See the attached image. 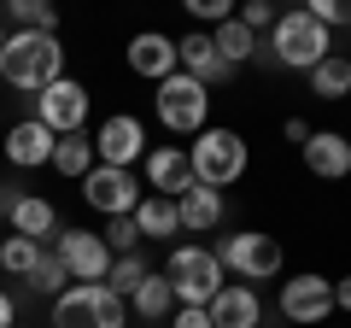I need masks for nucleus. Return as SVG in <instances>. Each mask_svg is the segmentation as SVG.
I'll return each instance as SVG.
<instances>
[{"mask_svg":"<svg viewBox=\"0 0 351 328\" xmlns=\"http://www.w3.org/2000/svg\"><path fill=\"white\" fill-rule=\"evenodd\" d=\"M281 316L299 323V328L328 323V316H334V281H328V276H293V281H281Z\"/></svg>","mask_w":351,"mask_h":328,"instance_id":"nucleus-11","label":"nucleus"},{"mask_svg":"<svg viewBox=\"0 0 351 328\" xmlns=\"http://www.w3.org/2000/svg\"><path fill=\"white\" fill-rule=\"evenodd\" d=\"M24 281H29V288H36V293H47V299H59V293L71 288V270H64V264H59V253H53V246H47V253L36 258V270H29Z\"/></svg>","mask_w":351,"mask_h":328,"instance_id":"nucleus-27","label":"nucleus"},{"mask_svg":"<svg viewBox=\"0 0 351 328\" xmlns=\"http://www.w3.org/2000/svg\"><path fill=\"white\" fill-rule=\"evenodd\" d=\"M281 135H287L293 147H304V141H311V124H304V117H287V124H281Z\"/></svg>","mask_w":351,"mask_h":328,"instance_id":"nucleus-35","label":"nucleus"},{"mask_svg":"<svg viewBox=\"0 0 351 328\" xmlns=\"http://www.w3.org/2000/svg\"><path fill=\"white\" fill-rule=\"evenodd\" d=\"M64 76V41L53 30H6L0 47V82H12L24 94H41Z\"/></svg>","mask_w":351,"mask_h":328,"instance_id":"nucleus-1","label":"nucleus"},{"mask_svg":"<svg viewBox=\"0 0 351 328\" xmlns=\"http://www.w3.org/2000/svg\"><path fill=\"white\" fill-rule=\"evenodd\" d=\"M12 235H24V240H36V246H47V240L59 235V211H53L41 194H24V200H18V211H12Z\"/></svg>","mask_w":351,"mask_h":328,"instance_id":"nucleus-21","label":"nucleus"},{"mask_svg":"<svg viewBox=\"0 0 351 328\" xmlns=\"http://www.w3.org/2000/svg\"><path fill=\"white\" fill-rule=\"evenodd\" d=\"M304 170L322 182H346L351 176V141L339 135V129H311V141H304Z\"/></svg>","mask_w":351,"mask_h":328,"instance_id":"nucleus-15","label":"nucleus"},{"mask_svg":"<svg viewBox=\"0 0 351 328\" xmlns=\"http://www.w3.org/2000/svg\"><path fill=\"white\" fill-rule=\"evenodd\" d=\"M147 276H152L147 258H141V253H123V258H112V270H106V293H117V299L129 305V293H135Z\"/></svg>","mask_w":351,"mask_h":328,"instance_id":"nucleus-26","label":"nucleus"},{"mask_svg":"<svg viewBox=\"0 0 351 328\" xmlns=\"http://www.w3.org/2000/svg\"><path fill=\"white\" fill-rule=\"evenodd\" d=\"M152 106H158V124L170 129V135H199V129L211 124V89H199V82L182 76V71L158 82Z\"/></svg>","mask_w":351,"mask_h":328,"instance_id":"nucleus-7","label":"nucleus"},{"mask_svg":"<svg viewBox=\"0 0 351 328\" xmlns=\"http://www.w3.org/2000/svg\"><path fill=\"white\" fill-rule=\"evenodd\" d=\"M304 76H311V94H316V100H328V106H334V100H346V94H351V59H346L339 47L328 53L322 65H311Z\"/></svg>","mask_w":351,"mask_h":328,"instance_id":"nucleus-22","label":"nucleus"},{"mask_svg":"<svg viewBox=\"0 0 351 328\" xmlns=\"http://www.w3.org/2000/svg\"><path fill=\"white\" fill-rule=\"evenodd\" d=\"M53 129H41L36 117H24V124H12L6 135H0V152L18 164V170H41V164H53Z\"/></svg>","mask_w":351,"mask_h":328,"instance_id":"nucleus-16","label":"nucleus"},{"mask_svg":"<svg viewBox=\"0 0 351 328\" xmlns=\"http://www.w3.org/2000/svg\"><path fill=\"white\" fill-rule=\"evenodd\" d=\"M100 240H106V253H112V258H123V253H141V235H135V223H129V217H112Z\"/></svg>","mask_w":351,"mask_h":328,"instance_id":"nucleus-31","label":"nucleus"},{"mask_svg":"<svg viewBox=\"0 0 351 328\" xmlns=\"http://www.w3.org/2000/svg\"><path fill=\"white\" fill-rule=\"evenodd\" d=\"M129 305H135V316H147V323H158V316H176V293L164 276H147L135 293H129Z\"/></svg>","mask_w":351,"mask_h":328,"instance_id":"nucleus-25","label":"nucleus"},{"mask_svg":"<svg viewBox=\"0 0 351 328\" xmlns=\"http://www.w3.org/2000/svg\"><path fill=\"white\" fill-rule=\"evenodd\" d=\"M53 253H59V264L71 270V281H106V270H112L106 240H100V235H88V229H59Z\"/></svg>","mask_w":351,"mask_h":328,"instance_id":"nucleus-13","label":"nucleus"},{"mask_svg":"<svg viewBox=\"0 0 351 328\" xmlns=\"http://www.w3.org/2000/svg\"><path fill=\"white\" fill-rule=\"evenodd\" d=\"M141 176L135 170H112V164H94V170H88L82 176V200L94 205V211H106V223H112V217H129L141 205Z\"/></svg>","mask_w":351,"mask_h":328,"instance_id":"nucleus-8","label":"nucleus"},{"mask_svg":"<svg viewBox=\"0 0 351 328\" xmlns=\"http://www.w3.org/2000/svg\"><path fill=\"white\" fill-rule=\"evenodd\" d=\"M94 159L112 164V170H135L147 159V129H141L135 112H112L100 129H94Z\"/></svg>","mask_w":351,"mask_h":328,"instance_id":"nucleus-9","label":"nucleus"},{"mask_svg":"<svg viewBox=\"0 0 351 328\" xmlns=\"http://www.w3.org/2000/svg\"><path fill=\"white\" fill-rule=\"evenodd\" d=\"M53 328H129V305L106 281H71L53 299Z\"/></svg>","mask_w":351,"mask_h":328,"instance_id":"nucleus-4","label":"nucleus"},{"mask_svg":"<svg viewBox=\"0 0 351 328\" xmlns=\"http://www.w3.org/2000/svg\"><path fill=\"white\" fill-rule=\"evenodd\" d=\"M141 188L158 194V200H182L193 188L188 147H147V159H141Z\"/></svg>","mask_w":351,"mask_h":328,"instance_id":"nucleus-12","label":"nucleus"},{"mask_svg":"<svg viewBox=\"0 0 351 328\" xmlns=\"http://www.w3.org/2000/svg\"><path fill=\"white\" fill-rule=\"evenodd\" d=\"M205 316H211V328H258L263 323V299L246 281H228V288L205 305Z\"/></svg>","mask_w":351,"mask_h":328,"instance_id":"nucleus-17","label":"nucleus"},{"mask_svg":"<svg viewBox=\"0 0 351 328\" xmlns=\"http://www.w3.org/2000/svg\"><path fill=\"white\" fill-rule=\"evenodd\" d=\"M0 47H6V24H0Z\"/></svg>","mask_w":351,"mask_h":328,"instance_id":"nucleus-39","label":"nucleus"},{"mask_svg":"<svg viewBox=\"0 0 351 328\" xmlns=\"http://www.w3.org/2000/svg\"><path fill=\"white\" fill-rule=\"evenodd\" d=\"M234 18H240L246 30H252V36H258V30H276V18H281V12L269 6V0H246V6H240Z\"/></svg>","mask_w":351,"mask_h":328,"instance_id":"nucleus-32","label":"nucleus"},{"mask_svg":"<svg viewBox=\"0 0 351 328\" xmlns=\"http://www.w3.org/2000/svg\"><path fill=\"white\" fill-rule=\"evenodd\" d=\"M41 253H47V246H36V240H24V235H6V240H0V270H12V276H29Z\"/></svg>","mask_w":351,"mask_h":328,"instance_id":"nucleus-28","label":"nucleus"},{"mask_svg":"<svg viewBox=\"0 0 351 328\" xmlns=\"http://www.w3.org/2000/svg\"><path fill=\"white\" fill-rule=\"evenodd\" d=\"M176 71H182V76H193L199 89H211V82H228V76H234V65H223V59H217L211 30H188V36L176 41Z\"/></svg>","mask_w":351,"mask_h":328,"instance_id":"nucleus-14","label":"nucleus"},{"mask_svg":"<svg viewBox=\"0 0 351 328\" xmlns=\"http://www.w3.org/2000/svg\"><path fill=\"white\" fill-rule=\"evenodd\" d=\"M129 223H135L141 240H176L182 235V217H176V200H158V194H141V205L129 211Z\"/></svg>","mask_w":351,"mask_h":328,"instance_id":"nucleus-20","label":"nucleus"},{"mask_svg":"<svg viewBox=\"0 0 351 328\" xmlns=\"http://www.w3.org/2000/svg\"><path fill=\"white\" fill-rule=\"evenodd\" d=\"M246 135H234V129H223V124H205L199 129V141L188 147V170H193V182L199 188H234L240 176H246Z\"/></svg>","mask_w":351,"mask_h":328,"instance_id":"nucleus-2","label":"nucleus"},{"mask_svg":"<svg viewBox=\"0 0 351 328\" xmlns=\"http://www.w3.org/2000/svg\"><path fill=\"white\" fill-rule=\"evenodd\" d=\"M164 281H170V293H176V305H211L217 293L228 288V270L217 264V253L211 246H170V258H164V270H158Z\"/></svg>","mask_w":351,"mask_h":328,"instance_id":"nucleus-3","label":"nucleus"},{"mask_svg":"<svg viewBox=\"0 0 351 328\" xmlns=\"http://www.w3.org/2000/svg\"><path fill=\"white\" fill-rule=\"evenodd\" d=\"M94 164H100V159H94V135H88V129L53 141V170H59V176H76V182H82Z\"/></svg>","mask_w":351,"mask_h":328,"instance_id":"nucleus-23","label":"nucleus"},{"mask_svg":"<svg viewBox=\"0 0 351 328\" xmlns=\"http://www.w3.org/2000/svg\"><path fill=\"white\" fill-rule=\"evenodd\" d=\"M18 200H24L18 188H0V217H12V211H18Z\"/></svg>","mask_w":351,"mask_h":328,"instance_id":"nucleus-38","label":"nucleus"},{"mask_svg":"<svg viewBox=\"0 0 351 328\" xmlns=\"http://www.w3.org/2000/svg\"><path fill=\"white\" fill-rule=\"evenodd\" d=\"M129 71L147 76V82H164V76H176V41L158 36V30H141L135 41H129Z\"/></svg>","mask_w":351,"mask_h":328,"instance_id":"nucleus-18","label":"nucleus"},{"mask_svg":"<svg viewBox=\"0 0 351 328\" xmlns=\"http://www.w3.org/2000/svg\"><path fill=\"white\" fill-rule=\"evenodd\" d=\"M217 253V264L223 270H234L240 281H276L281 276V264H287V258H281V240L276 235H263V229H240V235H223V246H211Z\"/></svg>","mask_w":351,"mask_h":328,"instance_id":"nucleus-6","label":"nucleus"},{"mask_svg":"<svg viewBox=\"0 0 351 328\" xmlns=\"http://www.w3.org/2000/svg\"><path fill=\"white\" fill-rule=\"evenodd\" d=\"M334 311H351V276L334 281Z\"/></svg>","mask_w":351,"mask_h":328,"instance_id":"nucleus-36","label":"nucleus"},{"mask_svg":"<svg viewBox=\"0 0 351 328\" xmlns=\"http://www.w3.org/2000/svg\"><path fill=\"white\" fill-rule=\"evenodd\" d=\"M0 328H18V305H12V293H0Z\"/></svg>","mask_w":351,"mask_h":328,"instance_id":"nucleus-37","label":"nucleus"},{"mask_svg":"<svg viewBox=\"0 0 351 328\" xmlns=\"http://www.w3.org/2000/svg\"><path fill=\"white\" fill-rule=\"evenodd\" d=\"M6 12H12V30H53L59 36V12H53L47 0H12Z\"/></svg>","mask_w":351,"mask_h":328,"instance_id":"nucleus-29","label":"nucleus"},{"mask_svg":"<svg viewBox=\"0 0 351 328\" xmlns=\"http://www.w3.org/2000/svg\"><path fill=\"white\" fill-rule=\"evenodd\" d=\"M36 124L53 129V135H76V129L88 124V89L76 76H59L53 89L36 94Z\"/></svg>","mask_w":351,"mask_h":328,"instance_id":"nucleus-10","label":"nucleus"},{"mask_svg":"<svg viewBox=\"0 0 351 328\" xmlns=\"http://www.w3.org/2000/svg\"><path fill=\"white\" fill-rule=\"evenodd\" d=\"M188 12L193 24H223V18H234V6L228 0H188Z\"/></svg>","mask_w":351,"mask_h":328,"instance_id":"nucleus-33","label":"nucleus"},{"mask_svg":"<svg viewBox=\"0 0 351 328\" xmlns=\"http://www.w3.org/2000/svg\"><path fill=\"white\" fill-rule=\"evenodd\" d=\"M269 47H276V65H287V71H311V65H322L328 53H334V36L299 6V12H281L276 18Z\"/></svg>","mask_w":351,"mask_h":328,"instance_id":"nucleus-5","label":"nucleus"},{"mask_svg":"<svg viewBox=\"0 0 351 328\" xmlns=\"http://www.w3.org/2000/svg\"><path fill=\"white\" fill-rule=\"evenodd\" d=\"M170 328H211V316H205L199 305H176V316H170Z\"/></svg>","mask_w":351,"mask_h":328,"instance_id":"nucleus-34","label":"nucleus"},{"mask_svg":"<svg viewBox=\"0 0 351 328\" xmlns=\"http://www.w3.org/2000/svg\"><path fill=\"white\" fill-rule=\"evenodd\" d=\"M223 194L217 188H199V182H193L188 194H182V200H176V217H182V235H211L217 223H223Z\"/></svg>","mask_w":351,"mask_h":328,"instance_id":"nucleus-19","label":"nucleus"},{"mask_svg":"<svg viewBox=\"0 0 351 328\" xmlns=\"http://www.w3.org/2000/svg\"><path fill=\"white\" fill-rule=\"evenodd\" d=\"M304 12H311L328 36H334V30H351V0H311Z\"/></svg>","mask_w":351,"mask_h":328,"instance_id":"nucleus-30","label":"nucleus"},{"mask_svg":"<svg viewBox=\"0 0 351 328\" xmlns=\"http://www.w3.org/2000/svg\"><path fill=\"white\" fill-rule=\"evenodd\" d=\"M211 47H217V59H223V65H234V71H240V65L258 53V36H252L240 18H223V24L211 30Z\"/></svg>","mask_w":351,"mask_h":328,"instance_id":"nucleus-24","label":"nucleus"}]
</instances>
